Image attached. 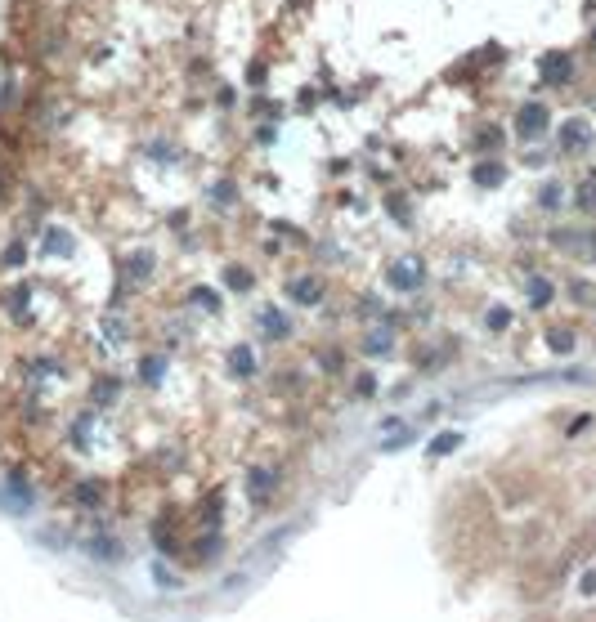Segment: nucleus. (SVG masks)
<instances>
[{"instance_id":"2","label":"nucleus","mask_w":596,"mask_h":622,"mask_svg":"<svg viewBox=\"0 0 596 622\" xmlns=\"http://www.w3.org/2000/svg\"><path fill=\"white\" fill-rule=\"evenodd\" d=\"M543 126H547V108H525V112H520V130H525V135H538Z\"/></svg>"},{"instance_id":"3","label":"nucleus","mask_w":596,"mask_h":622,"mask_svg":"<svg viewBox=\"0 0 596 622\" xmlns=\"http://www.w3.org/2000/svg\"><path fill=\"white\" fill-rule=\"evenodd\" d=\"M247 484H251L255 502H265V497H270V484H274V474H270V470H247Z\"/></svg>"},{"instance_id":"4","label":"nucleus","mask_w":596,"mask_h":622,"mask_svg":"<svg viewBox=\"0 0 596 622\" xmlns=\"http://www.w3.org/2000/svg\"><path fill=\"white\" fill-rule=\"evenodd\" d=\"M291 300L314 304V300H319V291H314V283H296V287H291Z\"/></svg>"},{"instance_id":"1","label":"nucleus","mask_w":596,"mask_h":622,"mask_svg":"<svg viewBox=\"0 0 596 622\" xmlns=\"http://www.w3.org/2000/svg\"><path fill=\"white\" fill-rule=\"evenodd\" d=\"M421 273H426V264L417 260V255H404V260L391 264V283H395L399 291H417V287H421Z\"/></svg>"},{"instance_id":"5","label":"nucleus","mask_w":596,"mask_h":622,"mask_svg":"<svg viewBox=\"0 0 596 622\" xmlns=\"http://www.w3.org/2000/svg\"><path fill=\"white\" fill-rule=\"evenodd\" d=\"M476 175H480V184H497V179H502V166H480Z\"/></svg>"},{"instance_id":"6","label":"nucleus","mask_w":596,"mask_h":622,"mask_svg":"<svg viewBox=\"0 0 596 622\" xmlns=\"http://www.w3.org/2000/svg\"><path fill=\"white\" fill-rule=\"evenodd\" d=\"M457 439H462V434H444V439H435V448H431V453H435V457L448 453V448H457Z\"/></svg>"},{"instance_id":"7","label":"nucleus","mask_w":596,"mask_h":622,"mask_svg":"<svg viewBox=\"0 0 596 622\" xmlns=\"http://www.w3.org/2000/svg\"><path fill=\"white\" fill-rule=\"evenodd\" d=\"M355 385H359V399H372V389H376V381H372V376H368V372H363V376H359V381H355Z\"/></svg>"}]
</instances>
